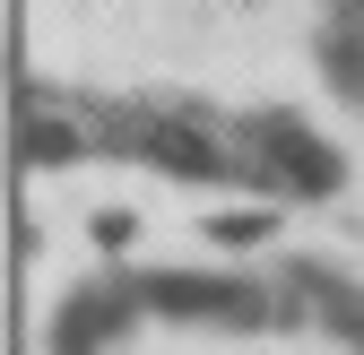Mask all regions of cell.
<instances>
[{
	"label": "cell",
	"instance_id": "obj_1",
	"mask_svg": "<svg viewBox=\"0 0 364 355\" xmlns=\"http://www.w3.org/2000/svg\"><path fill=\"white\" fill-rule=\"evenodd\" d=\"M243 148H252V173H260V182H278V191H295V200L338 191V148L321 139V130H304L295 113H260V121L243 130Z\"/></svg>",
	"mask_w": 364,
	"mask_h": 355
},
{
	"label": "cell",
	"instance_id": "obj_2",
	"mask_svg": "<svg viewBox=\"0 0 364 355\" xmlns=\"http://www.w3.org/2000/svg\"><path fill=\"white\" fill-rule=\"evenodd\" d=\"M105 139L130 148L139 165H156V173H182V182H208V173H225V148L208 139L191 113H122V121H105Z\"/></svg>",
	"mask_w": 364,
	"mask_h": 355
},
{
	"label": "cell",
	"instance_id": "obj_3",
	"mask_svg": "<svg viewBox=\"0 0 364 355\" xmlns=\"http://www.w3.org/2000/svg\"><path fill=\"white\" fill-rule=\"evenodd\" d=\"M139 303H156L173 321H269V295L252 278H191V269L139 278Z\"/></svg>",
	"mask_w": 364,
	"mask_h": 355
},
{
	"label": "cell",
	"instance_id": "obj_4",
	"mask_svg": "<svg viewBox=\"0 0 364 355\" xmlns=\"http://www.w3.org/2000/svg\"><path fill=\"white\" fill-rule=\"evenodd\" d=\"M304 286L321 295V321H338V329L364 346V286H347V278H330V269H304Z\"/></svg>",
	"mask_w": 364,
	"mask_h": 355
},
{
	"label": "cell",
	"instance_id": "obj_5",
	"mask_svg": "<svg viewBox=\"0 0 364 355\" xmlns=\"http://www.w3.org/2000/svg\"><path fill=\"white\" fill-rule=\"evenodd\" d=\"M208 234H217L225 251H252V243L269 234V208H260V217H252V208H225V217H208Z\"/></svg>",
	"mask_w": 364,
	"mask_h": 355
},
{
	"label": "cell",
	"instance_id": "obj_6",
	"mask_svg": "<svg viewBox=\"0 0 364 355\" xmlns=\"http://www.w3.org/2000/svg\"><path fill=\"white\" fill-rule=\"evenodd\" d=\"M130 234H139V217H130V208H105V217H96V243H105V251H122Z\"/></svg>",
	"mask_w": 364,
	"mask_h": 355
}]
</instances>
